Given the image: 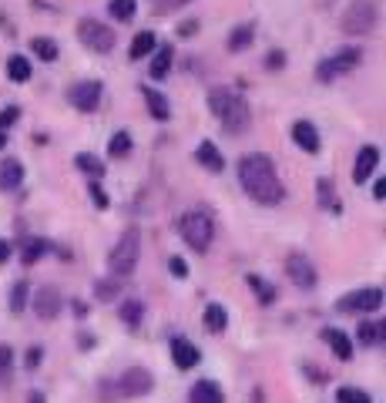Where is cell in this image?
Masks as SVG:
<instances>
[{"label": "cell", "instance_id": "cell-1", "mask_svg": "<svg viewBox=\"0 0 386 403\" xmlns=\"http://www.w3.org/2000/svg\"><path fill=\"white\" fill-rule=\"evenodd\" d=\"M238 181H242V188H245V195L258 205H279L285 195L283 181L276 175V165H272V158L269 155H242L238 158Z\"/></svg>", "mask_w": 386, "mask_h": 403}, {"label": "cell", "instance_id": "cell-2", "mask_svg": "<svg viewBox=\"0 0 386 403\" xmlns=\"http://www.w3.org/2000/svg\"><path fill=\"white\" fill-rule=\"evenodd\" d=\"M138 255H141V235H138V228H128V232L118 239V246L111 249V259H108L111 276L128 279L131 273H134V266H138Z\"/></svg>", "mask_w": 386, "mask_h": 403}, {"label": "cell", "instance_id": "cell-3", "mask_svg": "<svg viewBox=\"0 0 386 403\" xmlns=\"http://www.w3.org/2000/svg\"><path fill=\"white\" fill-rule=\"evenodd\" d=\"M179 232L195 252H205L212 246V239H215V226H212L208 212H185L179 222Z\"/></svg>", "mask_w": 386, "mask_h": 403}, {"label": "cell", "instance_id": "cell-4", "mask_svg": "<svg viewBox=\"0 0 386 403\" xmlns=\"http://www.w3.org/2000/svg\"><path fill=\"white\" fill-rule=\"evenodd\" d=\"M376 21H380L376 0H353L346 7V14H343V30L353 34V37H360V34H369L376 27Z\"/></svg>", "mask_w": 386, "mask_h": 403}, {"label": "cell", "instance_id": "cell-5", "mask_svg": "<svg viewBox=\"0 0 386 403\" xmlns=\"http://www.w3.org/2000/svg\"><path fill=\"white\" fill-rule=\"evenodd\" d=\"M154 386V377L145 370V366H131V370H125L121 373V380L118 383H108V386H101L108 397H148Z\"/></svg>", "mask_w": 386, "mask_h": 403}, {"label": "cell", "instance_id": "cell-6", "mask_svg": "<svg viewBox=\"0 0 386 403\" xmlns=\"http://www.w3.org/2000/svg\"><path fill=\"white\" fill-rule=\"evenodd\" d=\"M360 57H363V50L360 48H346V50H336L333 57H326L319 68H316V77L323 81V84H333L336 77H343V75H349L356 64H360Z\"/></svg>", "mask_w": 386, "mask_h": 403}, {"label": "cell", "instance_id": "cell-7", "mask_svg": "<svg viewBox=\"0 0 386 403\" xmlns=\"http://www.w3.org/2000/svg\"><path fill=\"white\" fill-rule=\"evenodd\" d=\"M77 37H81V44H84V48L98 50V54H108V50L114 48V30H111V27H104L101 21H94V17L77 21Z\"/></svg>", "mask_w": 386, "mask_h": 403}, {"label": "cell", "instance_id": "cell-8", "mask_svg": "<svg viewBox=\"0 0 386 403\" xmlns=\"http://www.w3.org/2000/svg\"><path fill=\"white\" fill-rule=\"evenodd\" d=\"M219 121H222V128H225L229 135H245L249 125H252V111H249V104L238 98V95H232V101L225 104V111L219 115Z\"/></svg>", "mask_w": 386, "mask_h": 403}, {"label": "cell", "instance_id": "cell-9", "mask_svg": "<svg viewBox=\"0 0 386 403\" xmlns=\"http://www.w3.org/2000/svg\"><path fill=\"white\" fill-rule=\"evenodd\" d=\"M68 98H71V104H74L77 111H84V115L98 111V104H101V81H77L74 88L68 91Z\"/></svg>", "mask_w": 386, "mask_h": 403}, {"label": "cell", "instance_id": "cell-10", "mask_svg": "<svg viewBox=\"0 0 386 403\" xmlns=\"http://www.w3.org/2000/svg\"><path fill=\"white\" fill-rule=\"evenodd\" d=\"M380 306H383V289H360L336 302V309H343V313H376Z\"/></svg>", "mask_w": 386, "mask_h": 403}, {"label": "cell", "instance_id": "cell-11", "mask_svg": "<svg viewBox=\"0 0 386 403\" xmlns=\"http://www.w3.org/2000/svg\"><path fill=\"white\" fill-rule=\"evenodd\" d=\"M285 273H289V279H292L299 289H312V286H316V266L309 262L303 252H292V255H289Z\"/></svg>", "mask_w": 386, "mask_h": 403}, {"label": "cell", "instance_id": "cell-12", "mask_svg": "<svg viewBox=\"0 0 386 403\" xmlns=\"http://www.w3.org/2000/svg\"><path fill=\"white\" fill-rule=\"evenodd\" d=\"M61 293L54 289V286H44V289H37V296H34V313H37V320H57V313H61Z\"/></svg>", "mask_w": 386, "mask_h": 403}, {"label": "cell", "instance_id": "cell-13", "mask_svg": "<svg viewBox=\"0 0 386 403\" xmlns=\"http://www.w3.org/2000/svg\"><path fill=\"white\" fill-rule=\"evenodd\" d=\"M376 165H380V148H376V145L360 148V155H356V168H353V181H356V185L369 181V175H373Z\"/></svg>", "mask_w": 386, "mask_h": 403}, {"label": "cell", "instance_id": "cell-14", "mask_svg": "<svg viewBox=\"0 0 386 403\" xmlns=\"http://www.w3.org/2000/svg\"><path fill=\"white\" fill-rule=\"evenodd\" d=\"M172 360H175L179 370H192V366H199L202 353H199L195 343H188V340H172Z\"/></svg>", "mask_w": 386, "mask_h": 403}, {"label": "cell", "instance_id": "cell-15", "mask_svg": "<svg viewBox=\"0 0 386 403\" xmlns=\"http://www.w3.org/2000/svg\"><path fill=\"white\" fill-rule=\"evenodd\" d=\"M21 181H24V165L17 158H3L0 161V192H14V188H21Z\"/></svg>", "mask_w": 386, "mask_h": 403}, {"label": "cell", "instance_id": "cell-16", "mask_svg": "<svg viewBox=\"0 0 386 403\" xmlns=\"http://www.w3.org/2000/svg\"><path fill=\"white\" fill-rule=\"evenodd\" d=\"M323 343L339 356V360H353V340L343 329H323Z\"/></svg>", "mask_w": 386, "mask_h": 403}, {"label": "cell", "instance_id": "cell-17", "mask_svg": "<svg viewBox=\"0 0 386 403\" xmlns=\"http://www.w3.org/2000/svg\"><path fill=\"white\" fill-rule=\"evenodd\" d=\"M292 141L303 151L312 155V151H319V131L309 125V121H296V125H292Z\"/></svg>", "mask_w": 386, "mask_h": 403}, {"label": "cell", "instance_id": "cell-18", "mask_svg": "<svg viewBox=\"0 0 386 403\" xmlns=\"http://www.w3.org/2000/svg\"><path fill=\"white\" fill-rule=\"evenodd\" d=\"M192 403H225V393H222V386H219V383H212V380H199V383L192 386Z\"/></svg>", "mask_w": 386, "mask_h": 403}, {"label": "cell", "instance_id": "cell-19", "mask_svg": "<svg viewBox=\"0 0 386 403\" xmlns=\"http://www.w3.org/2000/svg\"><path fill=\"white\" fill-rule=\"evenodd\" d=\"M195 158H199V165H202V168H208V172H222V168H225L222 151L215 148L212 141H202V145H199V151H195Z\"/></svg>", "mask_w": 386, "mask_h": 403}, {"label": "cell", "instance_id": "cell-20", "mask_svg": "<svg viewBox=\"0 0 386 403\" xmlns=\"http://www.w3.org/2000/svg\"><path fill=\"white\" fill-rule=\"evenodd\" d=\"M172 57H175V48L172 44H161V48H154V57H152V77H161L172 71Z\"/></svg>", "mask_w": 386, "mask_h": 403}, {"label": "cell", "instance_id": "cell-21", "mask_svg": "<svg viewBox=\"0 0 386 403\" xmlns=\"http://www.w3.org/2000/svg\"><path fill=\"white\" fill-rule=\"evenodd\" d=\"M141 95L148 101V111H152V118L158 121H168V115H172V108H168V98L165 95H158L154 88H141Z\"/></svg>", "mask_w": 386, "mask_h": 403}, {"label": "cell", "instance_id": "cell-22", "mask_svg": "<svg viewBox=\"0 0 386 403\" xmlns=\"http://www.w3.org/2000/svg\"><path fill=\"white\" fill-rule=\"evenodd\" d=\"M158 48V41H154V34L152 30H141L134 41H131V50H128V57L131 61H141V57H148L152 50Z\"/></svg>", "mask_w": 386, "mask_h": 403}, {"label": "cell", "instance_id": "cell-23", "mask_svg": "<svg viewBox=\"0 0 386 403\" xmlns=\"http://www.w3.org/2000/svg\"><path fill=\"white\" fill-rule=\"evenodd\" d=\"M225 326H229V313H225V306H219V302L205 306V329L208 333H222Z\"/></svg>", "mask_w": 386, "mask_h": 403}, {"label": "cell", "instance_id": "cell-24", "mask_svg": "<svg viewBox=\"0 0 386 403\" xmlns=\"http://www.w3.org/2000/svg\"><path fill=\"white\" fill-rule=\"evenodd\" d=\"M356 336H360L363 346H383V323H369V320H363Z\"/></svg>", "mask_w": 386, "mask_h": 403}, {"label": "cell", "instance_id": "cell-25", "mask_svg": "<svg viewBox=\"0 0 386 403\" xmlns=\"http://www.w3.org/2000/svg\"><path fill=\"white\" fill-rule=\"evenodd\" d=\"M7 77L17 81V84H24L27 77H30V61H27L24 54H14V57L7 61Z\"/></svg>", "mask_w": 386, "mask_h": 403}, {"label": "cell", "instance_id": "cell-26", "mask_svg": "<svg viewBox=\"0 0 386 403\" xmlns=\"http://www.w3.org/2000/svg\"><path fill=\"white\" fill-rule=\"evenodd\" d=\"M74 165L84 172V175H91V178H101L104 175V161H101V158H94L91 151H81V155L74 158Z\"/></svg>", "mask_w": 386, "mask_h": 403}, {"label": "cell", "instance_id": "cell-27", "mask_svg": "<svg viewBox=\"0 0 386 403\" xmlns=\"http://www.w3.org/2000/svg\"><path fill=\"white\" fill-rule=\"evenodd\" d=\"M51 249V242L48 239H27L24 242V249H21V259H24V266H34L44 252Z\"/></svg>", "mask_w": 386, "mask_h": 403}, {"label": "cell", "instance_id": "cell-28", "mask_svg": "<svg viewBox=\"0 0 386 403\" xmlns=\"http://www.w3.org/2000/svg\"><path fill=\"white\" fill-rule=\"evenodd\" d=\"M141 316H145V306L138 299H128V302H121V323L131 329H138L141 326Z\"/></svg>", "mask_w": 386, "mask_h": 403}, {"label": "cell", "instance_id": "cell-29", "mask_svg": "<svg viewBox=\"0 0 386 403\" xmlns=\"http://www.w3.org/2000/svg\"><path fill=\"white\" fill-rule=\"evenodd\" d=\"M252 30H256L252 24L235 27V30L229 34V50H245V48H249V44H252Z\"/></svg>", "mask_w": 386, "mask_h": 403}, {"label": "cell", "instance_id": "cell-30", "mask_svg": "<svg viewBox=\"0 0 386 403\" xmlns=\"http://www.w3.org/2000/svg\"><path fill=\"white\" fill-rule=\"evenodd\" d=\"M30 50H34L41 61H57V44H54L51 37H34V41H30Z\"/></svg>", "mask_w": 386, "mask_h": 403}, {"label": "cell", "instance_id": "cell-31", "mask_svg": "<svg viewBox=\"0 0 386 403\" xmlns=\"http://www.w3.org/2000/svg\"><path fill=\"white\" fill-rule=\"evenodd\" d=\"M232 101V91L229 88H215V91H208V111L219 118L222 111H225V104Z\"/></svg>", "mask_w": 386, "mask_h": 403}, {"label": "cell", "instance_id": "cell-32", "mask_svg": "<svg viewBox=\"0 0 386 403\" xmlns=\"http://www.w3.org/2000/svg\"><path fill=\"white\" fill-rule=\"evenodd\" d=\"M118 293H121V286H118V276H114V279H101V282L94 286V296H98L101 302L118 299Z\"/></svg>", "mask_w": 386, "mask_h": 403}, {"label": "cell", "instance_id": "cell-33", "mask_svg": "<svg viewBox=\"0 0 386 403\" xmlns=\"http://www.w3.org/2000/svg\"><path fill=\"white\" fill-rule=\"evenodd\" d=\"M108 10H111V17H114V21H131L138 7H134V0H111V3H108Z\"/></svg>", "mask_w": 386, "mask_h": 403}, {"label": "cell", "instance_id": "cell-34", "mask_svg": "<svg viewBox=\"0 0 386 403\" xmlns=\"http://www.w3.org/2000/svg\"><path fill=\"white\" fill-rule=\"evenodd\" d=\"M128 151H131V135L128 131H118V135L111 138V145H108V155H111V158H125Z\"/></svg>", "mask_w": 386, "mask_h": 403}, {"label": "cell", "instance_id": "cell-35", "mask_svg": "<svg viewBox=\"0 0 386 403\" xmlns=\"http://www.w3.org/2000/svg\"><path fill=\"white\" fill-rule=\"evenodd\" d=\"M336 400L339 403H373V397H369L366 390H356V386H339Z\"/></svg>", "mask_w": 386, "mask_h": 403}, {"label": "cell", "instance_id": "cell-36", "mask_svg": "<svg viewBox=\"0 0 386 403\" xmlns=\"http://www.w3.org/2000/svg\"><path fill=\"white\" fill-rule=\"evenodd\" d=\"M249 286L256 289L258 302H276V289H272V282H265V279H258V276H249Z\"/></svg>", "mask_w": 386, "mask_h": 403}, {"label": "cell", "instance_id": "cell-37", "mask_svg": "<svg viewBox=\"0 0 386 403\" xmlns=\"http://www.w3.org/2000/svg\"><path fill=\"white\" fill-rule=\"evenodd\" d=\"M27 282H14V289H10V309L14 313H24V306H27Z\"/></svg>", "mask_w": 386, "mask_h": 403}, {"label": "cell", "instance_id": "cell-38", "mask_svg": "<svg viewBox=\"0 0 386 403\" xmlns=\"http://www.w3.org/2000/svg\"><path fill=\"white\" fill-rule=\"evenodd\" d=\"M10 363H14V353L7 343H0V383H10Z\"/></svg>", "mask_w": 386, "mask_h": 403}, {"label": "cell", "instance_id": "cell-39", "mask_svg": "<svg viewBox=\"0 0 386 403\" xmlns=\"http://www.w3.org/2000/svg\"><path fill=\"white\" fill-rule=\"evenodd\" d=\"M88 192H91V202H94L98 208H108V205H111V199H108V192H104V188H101V185H98V181H91V185H88Z\"/></svg>", "mask_w": 386, "mask_h": 403}, {"label": "cell", "instance_id": "cell-40", "mask_svg": "<svg viewBox=\"0 0 386 403\" xmlns=\"http://www.w3.org/2000/svg\"><path fill=\"white\" fill-rule=\"evenodd\" d=\"M17 118H21V108H14V104H10V108H3V111H0V131H7Z\"/></svg>", "mask_w": 386, "mask_h": 403}, {"label": "cell", "instance_id": "cell-41", "mask_svg": "<svg viewBox=\"0 0 386 403\" xmlns=\"http://www.w3.org/2000/svg\"><path fill=\"white\" fill-rule=\"evenodd\" d=\"M168 269H172V276L175 279L188 276V266H185V259H179V255H175V259H168Z\"/></svg>", "mask_w": 386, "mask_h": 403}, {"label": "cell", "instance_id": "cell-42", "mask_svg": "<svg viewBox=\"0 0 386 403\" xmlns=\"http://www.w3.org/2000/svg\"><path fill=\"white\" fill-rule=\"evenodd\" d=\"M319 199L333 202V181H329V178H323V181H319Z\"/></svg>", "mask_w": 386, "mask_h": 403}, {"label": "cell", "instance_id": "cell-43", "mask_svg": "<svg viewBox=\"0 0 386 403\" xmlns=\"http://www.w3.org/2000/svg\"><path fill=\"white\" fill-rule=\"evenodd\" d=\"M192 34H199V21H185V24H179V37H192Z\"/></svg>", "mask_w": 386, "mask_h": 403}, {"label": "cell", "instance_id": "cell-44", "mask_svg": "<svg viewBox=\"0 0 386 403\" xmlns=\"http://www.w3.org/2000/svg\"><path fill=\"white\" fill-rule=\"evenodd\" d=\"M265 64H269V68H283V64H285V54H283V50H272V54L265 57Z\"/></svg>", "mask_w": 386, "mask_h": 403}, {"label": "cell", "instance_id": "cell-45", "mask_svg": "<svg viewBox=\"0 0 386 403\" xmlns=\"http://www.w3.org/2000/svg\"><path fill=\"white\" fill-rule=\"evenodd\" d=\"M181 3H192V0H161V3H158V10H161V14H168V10H175V7H181Z\"/></svg>", "mask_w": 386, "mask_h": 403}, {"label": "cell", "instance_id": "cell-46", "mask_svg": "<svg viewBox=\"0 0 386 403\" xmlns=\"http://www.w3.org/2000/svg\"><path fill=\"white\" fill-rule=\"evenodd\" d=\"M306 373H309V380H319V383H326V377H329V373H323L316 366H306Z\"/></svg>", "mask_w": 386, "mask_h": 403}, {"label": "cell", "instance_id": "cell-47", "mask_svg": "<svg viewBox=\"0 0 386 403\" xmlns=\"http://www.w3.org/2000/svg\"><path fill=\"white\" fill-rule=\"evenodd\" d=\"M373 195L383 202V195H386V181H383V178H376V185H373Z\"/></svg>", "mask_w": 386, "mask_h": 403}, {"label": "cell", "instance_id": "cell-48", "mask_svg": "<svg viewBox=\"0 0 386 403\" xmlns=\"http://www.w3.org/2000/svg\"><path fill=\"white\" fill-rule=\"evenodd\" d=\"M7 255H10V246H7V242L0 239V262H7Z\"/></svg>", "mask_w": 386, "mask_h": 403}, {"label": "cell", "instance_id": "cell-49", "mask_svg": "<svg viewBox=\"0 0 386 403\" xmlns=\"http://www.w3.org/2000/svg\"><path fill=\"white\" fill-rule=\"evenodd\" d=\"M37 360H41V350H37V346H34V350H30V356H27V363H30V366H34V363H37Z\"/></svg>", "mask_w": 386, "mask_h": 403}, {"label": "cell", "instance_id": "cell-50", "mask_svg": "<svg viewBox=\"0 0 386 403\" xmlns=\"http://www.w3.org/2000/svg\"><path fill=\"white\" fill-rule=\"evenodd\" d=\"M30 403H44V397L41 393H30Z\"/></svg>", "mask_w": 386, "mask_h": 403}, {"label": "cell", "instance_id": "cell-51", "mask_svg": "<svg viewBox=\"0 0 386 403\" xmlns=\"http://www.w3.org/2000/svg\"><path fill=\"white\" fill-rule=\"evenodd\" d=\"M3 145H7V135H3V131H0V148H3Z\"/></svg>", "mask_w": 386, "mask_h": 403}]
</instances>
